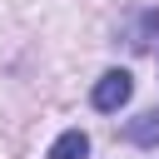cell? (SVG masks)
Listing matches in <instances>:
<instances>
[{"label": "cell", "mask_w": 159, "mask_h": 159, "mask_svg": "<svg viewBox=\"0 0 159 159\" xmlns=\"http://www.w3.org/2000/svg\"><path fill=\"white\" fill-rule=\"evenodd\" d=\"M129 94H134L129 70H104V75L94 80V89H89V104H94L99 114H119V109L129 104Z\"/></svg>", "instance_id": "cell-1"}, {"label": "cell", "mask_w": 159, "mask_h": 159, "mask_svg": "<svg viewBox=\"0 0 159 159\" xmlns=\"http://www.w3.org/2000/svg\"><path fill=\"white\" fill-rule=\"evenodd\" d=\"M124 139H129V144H139V149H154V144H159V109L134 114V119L124 124Z\"/></svg>", "instance_id": "cell-2"}, {"label": "cell", "mask_w": 159, "mask_h": 159, "mask_svg": "<svg viewBox=\"0 0 159 159\" xmlns=\"http://www.w3.org/2000/svg\"><path fill=\"white\" fill-rule=\"evenodd\" d=\"M84 154H89V134L84 129H65L50 144V159H84Z\"/></svg>", "instance_id": "cell-3"}, {"label": "cell", "mask_w": 159, "mask_h": 159, "mask_svg": "<svg viewBox=\"0 0 159 159\" xmlns=\"http://www.w3.org/2000/svg\"><path fill=\"white\" fill-rule=\"evenodd\" d=\"M154 35H159V10H144V15H139V30H134V40H129V45H134V50H149V45H154Z\"/></svg>", "instance_id": "cell-4"}]
</instances>
